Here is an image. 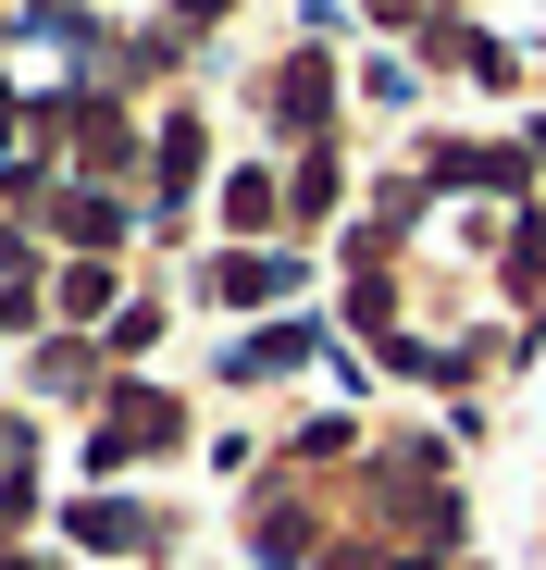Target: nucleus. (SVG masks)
<instances>
[{
  "label": "nucleus",
  "instance_id": "obj_1",
  "mask_svg": "<svg viewBox=\"0 0 546 570\" xmlns=\"http://www.w3.org/2000/svg\"><path fill=\"white\" fill-rule=\"evenodd\" d=\"M199 285H212L224 311H261V298H299V261H286V248H224Z\"/></svg>",
  "mask_w": 546,
  "mask_h": 570
},
{
  "label": "nucleus",
  "instance_id": "obj_2",
  "mask_svg": "<svg viewBox=\"0 0 546 570\" xmlns=\"http://www.w3.org/2000/svg\"><path fill=\"white\" fill-rule=\"evenodd\" d=\"M62 533H75V546H100V558L162 546V521H149V509H125V497H75V509H62Z\"/></svg>",
  "mask_w": 546,
  "mask_h": 570
},
{
  "label": "nucleus",
  "instance_id": "obj_3",
  "mask_svg": "<svg viewBox=\"0 0 546 570\" xmlns=\"http://www.w3.org/2000/svg\"><path fill=\"white\" fill-rule=\"evenodd\" d=\"M299 360H323V323H273V335H236L224 347L236 385H273V372H299Z\"/></svg>",
  "mask_w": 546,
  "mask_h": 570
},
{
  "label": "nucleus",
  "instance_id": "obj_4",
  "mask_svg": "<svg viewBox=\"0 0 546 570\" xmlns=\"http://www.w3.org/2000/svg\"><path fill=\"white\" fill-rule=\"evenodd\" d=\"M162 186H174V199L199 186V125H162Z\"/></svg>",
  "mask_w": 546,
  "mask_h": 570
},
{
  "label": "nucleus",
  "instance_id": "obj_5",
  "mask_svg": "<svg viewBox=\"0 0 546 570\" xmlns=\"http://www.w3.org/2000/svg\"><path fill=\"white\" fill-rule=\"evenodd\" d=\"M273 112H286V125H323V75H311V50H299L286 87H273Z\"/></svg>",
  "mask_w": 546,
  "mask_h": 570
},
{
  "label": "nucleus",
  "instance_id": "obj_6",
  "mask_svg": "<svg viewBox=\"0 0 546 570\" xmlns=\"http://www.w3.org/2000/svg\"><path fill=\"white\" fill-rule=\"evenodd\" d=\"M62 236H87V248H113V236H125V212H113V199H62Z\"/></svg>",
  "mask_w": 546,
  "mask_h": 570
},
{
  "label": "nucleus",
  "instance_id": "obj_7",
  "mask_svg": "<svg viewBox=\"0 0 546 570\" xmlns=\"http://www.w3.org/2000/svg\"><path fill=\"white\" fill-rule=\"evenodd\" d=\"M224 224H273V174H236L224 186Z\"/></svg>",
  "mask_w": 546,
  "mask_h": 570
}]
</instances>
